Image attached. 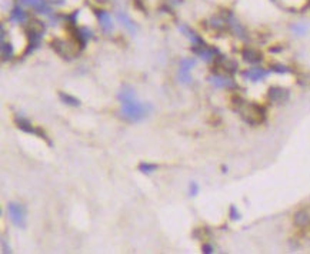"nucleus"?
Wrapping results in <instances>:
<instances>
[{
	"mask_svg": "<svg viewBox=\"0 0 310 254\" xmlns=\"http://www.w3.org/2000/svg\"><path fill=\"white\" fill-rule=\"evenodd\" d=\"M119 99L122 103V113L129 120L137 122L147 114V105L137 102L134 99V91L132 89L129 87L122 89L119 93Z\"/></svg>",
	"mask_w": 310,
	"mask_h": 254,
	"instance_id": "f257e3e1",
	"label": "nucleus"
},
{
	"mask_svg": "<svg viewBox=\"0 0 310 254\" xmlns=\"http://www.w3.org/2000/svg\"><path fill=\"white\" fill-rule=\"evenodd\" d=\"M7 212H9V216L12 218V221L18 227H23L24 226L26 216H24V210H23V207L20 204H18V203H10L7 206Z\"/></svg>",
	"mask_w": 310,
	"mask_h": 254,
	"instance_id": "f03ea898",
	"label": "nucleus"
},
{
	"mask_svg": "<svg viewBox=\"0 0 310 254\" xmlns=\"http://www.w3.org/2000/svg\"><path fill=\"white\" fill-rule=\"evenodd\" d=\"M193 66H195V60H192V59H183L180 62V70H179L180 82H183V83H189L190 82L189 72L193 69Z\"/></svg>",
	"mask_w": 310,
	"mask_h": 254,
	"instance_id": "7ed1b4c3",
	"label": "nucleus"
},
{
	"mask_svg": "<svg viewBox=\"0 0 310 254\" xmlns=\"http://www.w3.org/2000/svg\"><path fill=\"white\" fill-rule=\"evenodd\" d=\"M97 19H99V24H100V27L105 30V32H111L113 30V20H111V16H110L108 12H105V10H100L99 13H97Z\"/></svg>",
	"mask_w": 310,
	"mask_h": 254,
	"instance_id": "20e7f679",
	"label": "nucleus"
},
{
	"mask_svg": "<svg viewBox=\"0 0 310 254\" xmlns=\"http://www.w3.org/2000/svg\"><path fill=\"white\" fill-rule=\"evenodd\" d=\"M117 19L120 20V23L128 29L129 32H132V33H134L136 32V26H134V21H132V19L129 18L126 13H122V12H119L117 13Z\"/></svg>",
	"mask_w": 310,
	"mask_h": 254,
	"instance_id": "39448f33",
	"label": "nucleus"
},
{
	"mask_svg": "<svg viewBox=\"0 0 310 254\" xmlns=\"http://www.w3.org/2000/svg\"><path fill=\"white\" fill-rule=\"evenodd\" d=\"M10 19H12V21H15V23H22V21H26V20H27V13H26L24 10L16 7V9L12 10Z\"/></svg>",
	"mask_w": 310,
	"mask_h": 254,
	"instance_id": "423d86ee",
	"label": "nucleus"
},
{
	"mask_svg": "<svg viewBox=\"0 0 310 254\" xmlns=\"http://www.w3.org/2000/svg\"><path fill=\"white\" fill-rule=\"evenodd\" d=\"M22 1H23L24 4L33 7V9H39V10L44 6V0H22Z\"/></svg>",
	"mask_w": 310,
	"mask_h": 254,
	"instance_id": "0eeeda50",
	"label": "nucleus"
},
{
	"mask_svg": "<svg viewBox=\"0 0 310 254\" xmlns=\"http://www.w3.org/2000/svg\"><path fill=\"white\" fill-rule=\"evenodd\" d=\"M156 169H157V166H156V164H149V163L140 164V170H142L143 173H150V171H155Z\"/></svg>",
	"mask_w": 310,
	"mask_h": 254,
	"instance_id": "6e6552de",
	"label": "nucleus"
}]
</instances>
